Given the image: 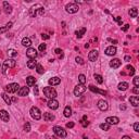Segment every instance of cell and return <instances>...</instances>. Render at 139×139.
Instances as JSON below:
<instances>
[{"label": "cell", "instance_id": "obj_1", "mask_svg": "<svg viewBox=\"0 0 139 139\" xmlns=\"http://www.w3.org/2000/svg\"><path fill=\"white\" fill-rule=\"evenodd\" d=\"M44 13H45V10L40 5H33L31 8V10H29V15H31L32 18H36L37 15H42Z\"/></svg>", "mask_w": 139, "mask_h": 139}, {"label": "cell", "instance_id": "obj_2", "mask_svg": "<svg viewBox=\"0 0 139 139\" xmlns=\"http://www.w3.org/2000/svg\"><path fill=\"white\" fill-rule=\"evenodd\" d=\"M15 64H16V61L14 59H8V60H5V61L3 62V65H2V73H3V74H5L7 70L14 67V66H15Z\"/></svg>", "mask_w": 139, "mask_h": 139}, {"label": "cell", "instance_id": "obj_3", "mask_svg": "<svg viewBox=\"0 0 139 139\" xmlns=\"http://www.w3.org/2000/svg\"><path fill=\"white\" fill-rule=\"evenodd\" d=\"M44 95L49 99H56L57 97V91L52 87H45L44 88Z\"/></svg>", "mask_w": 139, "mask_h": 139}, {"label": "cell", "instance_id": "obj_4", "mask_svg": "<svg viewBox=\"0 0 139 139\" xmlns=\"http://www.w3.org/2000/svg\"><path fill=\"white\" fill-rule=\"evenodd\" d=\"M5 93H15L19 91L20 89V86H19L18 83H12V84H9L5 87Z\"/></svg>", "mask_w": 139, "mask_h": 139}, {"label": "cell", "instance_id": "obj_5", "mask_svg": "<svg viewBox=\"0 0 139 139\" xmlns=\"http://www.w3.org/2000/svg\"><path fill=\"white\" fill-rule=\"evenodd\" d=\"M29 113H31L32 117H33L34 120H36V121L41 119V112L37 107H32L31 110H29Z\"/></svg>", "mask_w": 139, "mask_h": 139}, {"label": "cell", "instance_id": "obj_6", "mask_svg": "<svg viewBox=\"0 0 139 139\" xmlns=\"http://www.w3.org/2000/svg\"><path fill=\"white\" fill-rule=\"evenodd\" d=\"M78 9H79V7H78L76 3H69V5H66V7H65L66 12L70 13V14H73V13L78 12Z\"/></svg>", "mask_w": 139, "mask_h": 139}, {"label": "cell", "instance_id": "obj_7", "mask_svg": "<svg viewBox=\"0 0 139 139\" xmlns=\"http://www.w3.org/2000/svg\"><path fill=\"white\" fill-rule=\"evenodd\" d=\"M53 131L54 134L57 135L58 137H61V138H65L66 137V131L64 130V128H62V127L60 126H54L53 127Z\"/></svg>", "mask_w": 139, "mask_h": 139}, {"label": "cell", "instance_id": "obj_8", "mask_svg": "<svg viewBox=\"0 0 139 139\" xmlns=\"http://www.w3.org/2000/svg\"><path fill=\"white\" fill-rule=\"evenodd\" d=\"M86 89H87V88H86L85 86L82 85V84H79V85H77L76 87L74 88V95L76 96V97H79L80 95H83V93H85Z\"/></svg>", "mask_w": 139, "mask_h": 139}, {"label": "cell", "instance_id": "obj_9", "mask_svg": "<svg viewBox=\"0 0 139 139\" xmlns=\"http://www.w3.org/2000/svg\"><path fill=\"white\" fill-rule=\"evenodd\" d=\"M37 50L35 49V48H32V47H29L28 49L26 50V56L29 58V59H36L37 57Z\"/></svg>", "mask_w": 139, "mask_h": 139}, {"label": "cell", "instance_id": "obj_10", "mask_svg": "<svg viewBox=\"0 0 139 139\" xmlns=\"http://www.w3.org/2000/svg\"><path fill=\"white\" fill-rule=\"evenodd\" d=\"M98 56H99L98 50H91L89 52V54H88V59H89V61L95 62L96 60L98 59Z\"/></svg>", "mask_w": 139, "mask_h": 139}, {"label": "cell", "instance_id": "obj_11", "mask_svg": "<svg viewBox=\"0 0 139 139\" xmlns=\"http://www.w3.org/2000/svg\"><path fill=\"white\" fill-rule=\"evenodd\" d=\"M97 106H98V108L100 109L101 111H107V110L109 109V104H108V102H107L106 100H102V99L98 101V104H97Z\"/></svg>", "mask_w": 139, "mask_h": 139}, {"label": "cell", "instance_id": "obj_12", "mask_svg": "<svg viewBox=\"0 0 139 139\" xmlns=\"http://www.w3.org/2000/svg\"><path fill=\"white\" fill-rule=\"evenodd\" d=\"M48 107H49L50 109H52V110H57L58 108H59V102H58L56 99H49V101H48Z\"/></svg>", "mask_w": 139, "mask_h": 139}, {"label": "cell", "instance_id": "obj_13", "mask_svg": "<svg viewBox=\"0 0 139 139\" xmlns=\"http://www.w3.org/2000/svg\"><path fill=\"white\" fill-rule=\"evenodd\" d=\"M119 122H120V120L116 116H109L106 120V123L110 124V125H116V124H119Z\"/></svg>", "mask_w": 139, "mask_h": 139}, {"label": "cell", "instance_id": "obj_14", "mask_svg": "<svg viewBox=\"0 0 139 139\" xmlns=\"http://www.w3.org/2000/svg\"><path fill=\"white\" fill-rule=\"evenodd\" d=\"M122 65V61L120 59H113L110 61V66L112 69H119Z\"/></svg>", "mask_w": 139, "mask_h": 139}, {"label": "cell", "instance_id": "obj_15", "mask_svg": "<svg viewBox=\"0 0 139 139\" xmlns=\"http://www.w3.org/2000/svg\"><path fill=\"white\" fill-rule=\"evenodd\" d=\"M29 93V88L28 87H20V89H19L18 91V95L21 96V97H25V96H27Z\"/></svg>", "mask_w": 139, "mask_h": 139}, {"label": "cell", "instance_id": "obj_16", "mask_svg": "<svg viewBox=\"0 0 139 139\" xmlns=\"http://www.w3.org/2000/svg\"><path fill=\"white\" fill-rule=\"evenodd\" d=\"M0 120H2L3 122H9L10 116H9V113L5 110H0Z\"/></svg>", "mask_w": 139, "mask_h": 139}, {"label": "cell", "instance_id": "obj_17", "mask_svg": "<svg viewBox=\"0 0 139 139\" xmlns=\"http://www.w3.org/2000/svg\"><path fill=\"white\" fill-rule=\"evenodd\" d=\"M89 90L90 91H93V93H100V95H102V96H106L107 95V91L106 90H101V89H99V88H96L95 86H93V85H89Z\"/></svg>", "mask_w": 139, "mask_h": 139}, {"label": "cell", "instance_id": "obj_18", "mask_svg": "<svg viewBox=\"0 0 139 139\" xmlns=\"http://www.w3.org/2000/svg\"><path fill=\"white\" fill-rule=\"evenodd\" d=\"M106 54L107 56H114V54L116 53V47H114V46H110V47H108L106 49Z\"/></svg>", "mask_w": 139, "mask_h": 139}, {"label": "cell", "instance_id": "obj_19", "mask_svg": "<svg viewBox=\"0 0 139 139\" xmlns=\"http://www.w3.org/2000/svg\"><path fill=\"white\" fill-rule=\"evenodd\" d=\"M129 102H130V104L133 107L137 108V107L139 106V98L137 97V96H133V97H130V98H129Z\"/></svg>", "mask_w": 139, "mask_h": 139}, {"label": "cell", "instance_id": "obj_20", "mask_svg": "<svg viewBox=\"0 0 139 139\" xmlns=\"http://www.w3.org/2000/svg\"><path fill=\"white\" fill-rule=\"evenodd\" d=\"M48 83H49L50 86H56V85H59L60 83H61V79L59 77H52L48 80Z\"/></svg>", "mask_w": 139, "mask_h": 139}, {"label": "cell", "instance_id": "obj_21", "mask_svg": "<svg viewBox=\"0 0 139 139\" xmlns=\"http://www.w3.org/2000/svg\"><path fill=\"white\" fill-rule=\"evenodd\" d=\"M44 120L46 122H52L54 120V115L52 113H48V112H45L44 113Z\"/></svg>", "mask_w": 139, "mask_h": 139}, {"label": "cell", "instance_id": "obj_22", "mask_svg": "<svg viewBox=\"0 0 139 139\" xmlns=\"http://www.w3.org/2000/svg\"><path fill=\"white\" fill-rule=\"evenodd\" d=\"M129 87L128 83L126 82H122L119 84V86H117V88H119V90H121V91H125V90H127Z\"/></svg>", "mask_w": 139, "mask_h": 139}, {"label": "cell", "instance_id": "obj_23", "mask_svg": "<svg viewBox=\"0 0 139 139\" xmlns=\"http://www.w3.org/2000/svg\"><path fill=\"white\" fill-rule=\"evenodd\" d=\"M37 64H38V63H37L36 59H29L28 61H27V67H28V69H35Z\"/></svg>", "mask_w": 139, "mask_h": 139}, {"label": "cell", "instance_id": "obj_24", "mask_svg": "<svg viewBox=\"0 0 139 139\" xmlns=\"http://www.w3.org/2000/svg\"><path fill=\"white\" fill-rule=\"evenodd\" d=\"M35 83H36V78L33 77V76H28V77H26V84L27 86L32 87V86L35 85Z\"/></svg>", "mask_w": 139, "mask_h": 139}, {"label": "cell", "instance_id": "obj_25", "mask_svg": "<svg viewBox=\"0 0 139 139\" xmlns=\"http://www.w3.org/2000/svg\"><path fill=\"white\" fill-rule=\"evenodd\" d=\"M22 45H23L24 47H31V45H32V40H31V38H28V37H24L23 39H22Z\"/></svg>", "mask_w": 139, "mask_h": 139}, {"label": "cell", "instance_id": "obj_26", "mask_svg": "<svg viewBox=\"0 0 139 139\" xmlns=\"http://www.w3.org/2000/svg\"><path fill=\"white\" fill-rule=\"evenodd\" d=\"M3 9H5V12L7 13V14H9V13L12 12V7H11V5H9L7 1H5V2H3Z\"/></svg>", "mask_w": 139, "mask_h": 139}, {"label": "cell", "instance_id": "obj_27", "mask_svg": "<svg viewBox=\"0 0 139 139\" xmlns=\"http://www.w3.org/2000/svg\"><path fill=\"white\" fill-rule=\"evenodd\" d=\"M1 97H2V99L5 100V102L7 103L8 106H10V104H11V102H12V100H11V98H10V97L8 96V93H3L2 95H1Z\"/></svg>", "mask_w": 139, "mask_h": 139}, {"label": "cell", "instance_id": "obj_28", "mask_svg": "<svg viewBox=\"0 0 139 139\" xmlns=\"http://www.w3.org/2000/svg\"><path fill=\"white\" fill-rule=\"evenodd\" d=\"M64 116L65 117H70V116L72 115V109H71V107L70 106H67V107H65V109H64Z\"/></svg>", "mask_w": 139, "mask_h": 139}, {"label": "cell", "instance_id": "obj_29", "mask_svg": "<svg viewBox=\"0 0 139 139\" xmlns=\"http://www.w3.org/2000/svg\"><path fill=\"white\" fill-rule=\"evenodd\" d=\"M99 127H100L102 130H104V131H108V130H110V127H111V125L110 124H108V123H102V124H100L99 125Z\"/></svg>", "mask_w": 139, "mask_h": 139}, {"label": "cell", "instance_id": "obj_30", "mask_svg": "<svg viewBox=\"0 0 139 139\" xmlns=\"http://www.w3.org/2000/svg\"><path fill=\"white\" fill-rule=\"evenodd\" d=\"M128 14L130 15V18H136L137 14H138V11H137L136 8H131V9H129Z\"/></svg>", "mask_w": 139, "mask_h": 139}, {"label": "cell", "instance_id": "obj_31", "mask_svg": "<svg viewBox=\"0 0 139 139\" xmlns=\"http://www.w3.org/2000/svg\"><path fill=\"white\" fill-rule=\"evenodd\" d=\"M8 56L11 58H15L16 56H18V51L14 49H9L8 50Z\"/></svg>", "mask_w": 139, "mask_h": 139}, {"label": "cell", "instance_id": "obj_32", "mask_svg": "<svg viewBox=\"0 0 139 139\" xmlns=\"http://www.w3.org/2000/svg\"><path fill=\"white\" fill-rule=\"evenodd\" d=\"M85 33H86V28L84 27V28H82L79 32L77 31V32H76L75 34H76V36H77V38H82V37H83V35H84Z\"/></svg>", "mask_w": 139, "mask_h": 139}, {"label": "cell", "instance_id": "obj_33", "mask_svg": "<svg viewBox=\"0 0 139 139\" xmlns=\"http://www.w3.org/2000/svg\"><path fill=\"white\" fill-rule=\"evenodd\" d=\"M35 69H36V72L38 73V74H42V73H44V67H42V65L41 64H39V63L36 65Z\"/></svg>", "mask_w": 139, "mask_h": 139}, {"label": "cell", "instance_id": "obj_34", "mask_svg": "<svg viewBox=\"0 0 139 139\" xmlns=\"http://www.w3.org/2000/svg\"><path fill=\"white\" fill-rule=\"evenodd\" d=\"M93 77H95V79L97 80L99 84H102V83H103V78H102V76H101V75L95 74V75H93Z\"/></svg>", "mask_w": 139, "mask_h": 139}, {"label": "cell", "instance_id": "obj_35", "mask_svg": "<svg viewBox=\"0 0 139 139\" xmlns=\"http://www.w3.org/2000/svg\"><path fill=\"white\" fill-rule=\"evenodd\" d=\"M78 80H79V83L82 84V85H84L86 83V76L84 74H80L79 76H78Z\"/></svg>", "mask_w": 139, "mask_h": 139}, {"label": "cell", "instance_id": "obj_36", "mask_svg": "<svg viewBox=\"0 0 139 139\" xmlns=\"http://www.w3.org/2000/svg\"><path fill=\"white\" fill-rule=\"evenodd\" d=\"M126 69L128 70V72H129V75H134L135 74V69L133 66H130V65H127Z\"/></svg>", "mask_w": 139, "mask_h": 139}, {"label": "cell", "instance_id": "obj_37", "mask_svg": "<svg viewBox=\"0 0 139 139\" xmlns=\"http://www.w3.org/2000/svg\"><path fill=\"white\" fill-rule=\"evenodd\" d=\"M75 61L77 62L78 64H82V65H83V64H85V61H84V60H83L80 57H76V58H75Z\"/></svg>", "mask_w": 139, "mask_h": 139}, {"label": "cell", "instance_id": "obj_38", "mask_svg": "<svg viewBox=\"0 0 139 139\" xmlns=\"http://www.w3.org/2000/svg\"><path fill=\"white\" fill-rule=\"evenodd\" d=\"M46 48H47V45L46 44H40V45H39V47H38L39 51H45V50H46Z\"/></svg>", "mask_w": 139, "mask_h": 139}, {"label": "cell", "instance_id": "obj_39", "mask_svg": "<svg viewBox=\"0 0 139 139\" xmlns=\"http://www.w3.org/2000/svg\"><path fill=\"white\" fill-rule=\"evenodd\" d=\"M24 130L27 131V133H28V131H31V124H29V123H26L25 125H24Z\"/></svg>", "mask_w": 139, "mask_h": 139}, {"label": "cell", "instance_id": "obj_40", "mask_svg": "<svg viewBox=\"0 0 139 139\" xmlns=\"http://www.w3.org/2000/svg\"><path fill=\"white\" fill-rule=\"evenodd\" d=\"M134 85L136 86V87H138L139 86V77L138 76H135L134 77Z\"/></svg>", "mask_w": 139, "mask_h": 139}, {"label": "cell", "instance_id": "obj_41", "mask_svg": "<svg viewBox=\"0 0 139 139\" xmlns=\"http://www.w3.org/2000/svg\"><path fill=\"white\" fill-rule=\"evenodd\" d=\"M128 28H129V24H125V25L122 27V31H123V32H127V31H128Z\"/></svg>", "mask_w": 139, "mask_h": 139}, {"label": "cell", "instance_id": "obj_42", "mask_svg": "<svg viewBox=\"0 0 139 139\" xmlns=\"http://www.w3.org/2000/svg\"><path fill=\"white\" fill-rule=\"evenodd\" d=\"M134 130L138 133L139 131V123H135L134 124Z\"/></svg>", "mask_w": 139, "mask_h": 139}, {"label": "cell", "instance_id": "obj_43", "mask_svg": "<svg viewBox=\"0 0 139 139\" xmlns=\"http://www.w3.org/2000/svg\"><path fill=\"white\" fill-rule=\"evenodd\" d=\"M66 127L67 128H73V127H74V123H73V122H69V123H66Z\"/></svg>", "mask_w": 139, "mask_h": 139}, {"label": "cell", "instance_id": "obj_44", "mask_svg": "<svg viewBox=\"0 0 139 139\" xmlns=\"http://www.w3.org/2000/svg\"><path fill=\"white\" fill-rule=\"evenodd\" d=\"M12 25H13L12 22H9V23H7V25H5V28H7V29L11 28V27H12Z\"/></svg>", "mask_w": 139, "mask_h": 139}, {"label": "cell", "instance_id": "obj_45", "mask_svg": "<svg viewBox=\"0 0 139 139\" xmlns=\"http://www.w3.org/2000/svg\"><path fill=\"white\" fill-rule=\"evenodd\" d=\"M80 124H82L83 127H87L88 126V122H86V121H82L80 122Z\"/></svg>", "mask_w": 139, "mask_h": 139}, {"label": "cell", "instance_id": "obj_46", "mask_svg": "<svg viewBox=\"0 0 139 139\" xmlns=\"http://www.w3.org/2000/svg\"><path fill=\"white\" fill-rule=\"evenodd\" d=\"M133 93H134L135 95H138V93H139V88L138 87H135L134 89H133Z\"/></svg>", "mask_w": 139, "mask_h": 139}, {"label": "cell", "instance_id": "obj_47", "mask_svg": "<svg viewBox=\"0 0 139 139\" xmlns=\"http://www.w3.org/2000/svg\"><path fill=\"white\" fill-rule=\"evenodd\" d=\"M54 52H56V53H57V54H60V56H61V54H62V50L60 49V48H57V49L54 50Z\"/></svg>", "mask_w": 139, "mask_h": 139}, {"label": "cell", "instance_id": "obj_48", "mask_svg": "<svg viewBox=\"0 0 139 139\" xmlns=\"http://www.w3.org/2000/svg\"><path fill=\"white\" fill-rule=\"evenodd\" d=\"M41 37H42V39H49L50 38V36H49V35H47V34H42V35H41Z\"/></svg>", "mask_w": 139, "mask_h": 139}, {"label": "cell", "instance_id": "obj_49", "mask_svg": "<svg viewBox=\"0 0 139 139\" xmlns=\"http://www.w3.org/2000/svg\"><path fill=\"white\" fill-rule=\"evenodd\" d=\"M124 60L126 62H129L131 60V58H130V56H125V58H124Z\"/></svg>", "mask_w": 139, "mask_h": 139}, {"label": "cell", "instance_id": "obj_50", "mask_svg": "<svg viewBox=\"0 0 139 139\" xmlns=\"http://www.w3.org/2000/svg\"><path fill=\"white\" fill-rule=\"evenodd\" d=\"M7 31H8V29L5 28V27H1V28H0V34L5 33V32H7Z\"/></svg>", "mask_w": 139, "mask_h": 139}, {"label": "cell", "instance_id": "obj_51", "mask_svg": "<svg viewBox=\"0 0 139 139\" xmlns=\"http://www.w3.org/2000/svg\"><path fill=\"white\" fill-rule=\"evenodd\" d=\"M114 21H116L117 23H119V22H121V16H115V18H114Z\"/></svg>", "mask_w": 139, "mask_h": 139}, {"label": "cell", "instance_id": "obj_52", "mask_svg": "<svg viewBox=\"0 0 139 139\" xmlns=\"http://www.w3.org/2000/svg\"><path fill=\"white\" fill-rule=\"evenodd\" d=\"M34 93H35V95H38V87H37V86H35V89H34Z\"/></svg>", "mask_w": 139, "mask_h": 139}, {"label": "cell", "instance_id": "obj_53", "mask_svg": "<svg viewBox=\"0 0 139 139\" xmlns=\"http://www.w3.org/2000/svg\"><path fill=\"white\" fill-rule=\"evenodd\" d=\"M109 40H110V41H111V42H112V44H113V45L117 44V40H116V39H114V40H112V39H109Z\"/></svg>", "mask_w": 139, "mask_h": 139}, {"label": "cell", "instance_id": "obj_54", "mask_svg": "<svg viewBox=\"0 0 139 139\" xmlns=\"http://www.w3.org/2000/svg\"><path fill=\"white\" fill-rule=\"evenodd\" d=\"M122 139H131V138L129 136H123L122 137Z\"/></svg>", "mask_w": 139, "mask_h": 139}, {"label": "cell", "instance_id": "obj_55", "mask_svg": "<svg viewBox=\"0 0 139 139\" xmlns=\"http://www.w3.org/2000/svg\"><path fill=\"white\" fill-rule=\"evenodd\" d=\"M82 121H87V116H86V115L83 116V120H82Z\"/></svg>", "mask_w": 139, "mask_h": 139}, {"label": "cell", "instance_id": "obj_56", "mask_svg": "<svg viewBox=\"0 0 139 139\" xmlns=\"http://www.w3.org/2000/svg\"><path fill=\"white\" fill-rule=\"evenodd\" d=\"M11 100H12V101H13V102H16V98H14V97H13V98H12V99H11Z\"/></svg>", "mask_w": 139, "mask_h": 139}, {"label": "cell", "instance_id": "obj_57", "mask_svg": "<svg viewBox=\"0 0 139 139\" xmlns=\"http://www.w3.org/2000/svg\"><path fill=\"white\" fill-rule=\"evenodd\" d=\"M83 138H84V139H88V138H87V137H86V136H84V137H83Z\"/></svg>", "mask_w": 139, "mask_h": 139}]
</instances>
